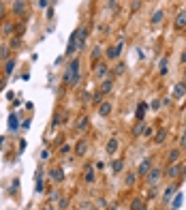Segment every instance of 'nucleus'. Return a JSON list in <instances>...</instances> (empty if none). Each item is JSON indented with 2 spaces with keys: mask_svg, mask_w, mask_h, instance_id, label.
<instances>
[{
  "mask_svg": "<svg viewBox=\"0 0 186 210\" xmlns=\"http://www.w3.org/2000/svg\"><path fill=\"white\" fill-rule=\"evenodd\" d=\"M77 80H79V60L75 58V60L71 62L66 75H64V82H66V84H77Z\"/></svg>",
  "mask_w": 186,
  "mask_h": 210,
  "instance_id": "obj_1",
  "label": "nucleus"
},
{
  "mask_svg": "<svg viewBox=\"0 0 186 210\" xmlns=\"http://www.w3.org/2000/svg\"><path fill=\"white\" fill-rule=\"evenodd\" d=\"M182 169H184V165H182V163H173L171 167L167 169V176H169V178H178Z\"/></svg>",
  "mask_w": 186,
  "mask_h": 210,
  "instance_id": "obj_2",
  "label": "nucleus"
},
{
  "mask_svg": "<svg viewBox=\"0 0 186 210\" xmlns=\"http://www.w3.org/2000/svg\"><path fill=\"white\" fill-rule=\"evenodd\" d=\"M120 51H122V43H120L118 47H109V49H107V58H118Z\"/></svg>",
  "mask_w": 186,
  "mask_h": 210,
  "instance_id": "obj_3",
  "label": "nucleus"
},
{
  "mask_svg": "<svg viewBox=\"0 0 186 210\" xmlns=\"http://www.w3.org/2000/svg\"><path fill=\"white\" fill-rule=\"evenodd\" d=\"M116 150H118V137H111V139L107 142V152H109V154H113Z\"/></svg>",
  "mask_w": 186,
  "mask_h": 210,
  "instance_id": "obj_4",
  "label": "nucleus"
},
{
  "mask_svg": "<svg viewBox=\"0 0 186 210\" xmlns=\"http://www.w3.org/2000/svg\"><path fill=\"white\" fill-rule=\"evenodd\" d=\"M98 114H101V116H109V114H111V103H101Z\"/></svg>",
  "mask_w": 186,
  "mask_h": 210,
  "instance_id": "obj_5",
  "label": "nucleus"
},
{
  "mask_svg": "<svg viewBox=\"0 0 186 210\" xmlns=\"http://www.w3.org/2000/svg\"><path fill=\"white\" fill-rule=\"evenodd\" d=\"M158 178H160V169H152V171H148V180H150L152 184H154Z\"/></svg>",
  "mask_w": 186,
  "mask_h": 210,
  "instance_id": "obj_6",
  "label": "nucleus"
},
{
  "mask_svg": "<svg viewBox=\"0 0 186 210\" xmlns=\"http://www.w3.org/2000/svg\"><path fill=\"white\" fill-rule=\"evenodd\" d=\"M150 165H152V159L148 157V159L139 165V174H148V171H150Z\"/></svg>",
  "mask_w": 186,
  "mask_h": 210,
  "instance_id": "obj_7",
  "label": "nucleus"
},
{
  "mask_svg": "<svg viewBox=\"0 0 186 210\" xmlns=\"http://www.w3.org/2000/svg\"><path fill=\"white\" fill-rule=\"evenodd\" d=\"M176 26H178V28H184V26H186V11H182V13L178 15V19H176Z\"/></svg>",
  "mask_w": 186,
  "mask_h": 210,
  "instance_id": "obj_8",
  "label": "nucleus"
},
{
  "mask_svg": "<svg viewBox=\"0 0 186 210\" xmlns=\"http://www.w3.org/2000/svg\"><path fill=\"white\" fill-rule=\"evenodd\" d=\"M17 126H19V122H17V116H15V114H11V116H9V129H11V131H15Z\"/></svg>",
  "mask_w": 186,
  "mask_h": 210,
  "instance_id": "obj_9",
  "label": "nucleus"
},
{
  "mask_svg": "<svg viewBox=\"0 0 186 210\" xmlns=\"http://www.w3.org/2000/svg\"><path fill=\"white\" fill-rule=\"evenodd\" d=\"M111 88H113L111 80H107V82H103V86H101V92H103V94H107V92H111Z\"/></svg>",
  "mask_w": 186,
  "mask_h": 210,
  "instance_id": "obj_10",
  "label": "nucleus"
},
{
  "mask_svg": "<svg viewBox=\"0 0 186 210\" xmlns=\"http://www.w3.org/2000/svg\"><path fill=\"white\" fill-rule=\"evenodd\" d=\"M163 17H165V13H163V11H156V13L152 15V24H160Z\"/></svg>",
  "mask_w": 186,
  "mask_h": 210,
  "instance_id": "obj_11",
  "label": "nucleus"
},
{
  "mask_svg": "<svg viewBox=\"0 0 186 210\" xmlns=\"http://www.w3.org/2000/svg\"><path fill=\"white\" fill-rule=\"evenodd\" d=\"M165 137H167V131H165V129H160V131L156 133V139H154V142H156V144H163V142H165Z\"/></svg>",
  "mask_w": 186,
  "mask_h": 210,
  "instance_id": "obj_12",
  "label": "nucleus"
},
{
  "mask_svg": "<svg viewBox=\"0 0 186 210\" xmlns=\"http://www.w3.org/2000/svg\"><path fill=\"white\" fill-rule=\"evenodd\" d=\"M184 92H186V84H178V86H176V90H173L176 97H184Z\"/></svg>",
  "mask_w": 186,
  "mask_h": 210,
  "instance_id": "obj_13",
  "label": "nucleus"
},
{
  "mask_svg": "<svg viewBox=\"0 0 186 210\" xmlns=\"http://www.w3.org/2000/svg\"><path fill=\"white\" fill-rule=\"evenodd\" d=\"M13 67H15V58H9V60H6V71H4V73L11 75V73H13Z\"/></svg>",
  "mask_w": 186,
  "mask_h": 210,
  "instance_id": "obj_14",
  "label": "nucleus"
},
{
  "mask_svg": "<svg viewBox=\"0 0 186 210\" xmlns=\"http://www.w3.org/2000/svg\"><path fill=\"white\" fill-rule=\"evenodd\" d=\"M96 75H98V77H105V75H107V64H98V67H96Z\"/></svg>",
  "mask_w": 186,
  "mask_h": 210,
  "instance_id": "obj_15",
  "label": "nucleus"
},
{
  "mask_svg": "<svg viewBox=\"0 0 186 210\" xmlns=\"http://www.w3.org/2000/svg\"><path fill=\"white\" fill-rule=\"evenodd\" d=\"M51 178H53L56 182H62V178H64V176H62V169H53V171H51Z\"/></svg>",
  "mask_w": 186,
  "mask_h": 210,
  "instance_id": "obj_16",
  "label": "nucleus"
},
{
  "mask_svg": "<svg viewBox=\"0 0 186 210\" xmlns=\"http://www.w3.org/2000/svg\"><path fill=\"white\" fill-rule=\"evenodd\" d=\"M176 191H178L176 187H169V189H165V202H169V200L173 197V193H176Z\"/></svg>",
  "mask_w": 186,
  "mask_h": 210,
  "instance_id": "obj_17",
  "label": "nucleus"
},
{
  "mask_svg": "<svg viewBox=\"0 0 186 210\" xmlns=\"http://www.w3.org/2000/svg\"><path fill=\"white\" fill-rule=\"evenodd\" d=\"M13 9H15V13H19V15H22V13H24V9H26V6H24V0H17Z\"/></svg>",
  "mask_w": 186,
  "mask_h": 210,
  "instance_id": "obj_18",
  "label": "nucleus"
},
{
  "mask_svg": "<svg viewBox=\"0 0 186 210\" xmlns=\"http://www.w3.org/2000/svg\"><path fill=\"white\" fill-rule=\"evenodd\" d=\"M178 159H180V150H171L169 152V161L171 163H178Z\"/></svg>",
  "mask_w": 186,
  "mask_h": 210,
  "instance_id": "obj_19",
  "label": "nucleus"
},
{
  "mask_svg": "<svg viewBox=\"0 0 186 210\" xmlns=\"http://www.w3.org/2000/svg\"><path fill=\"white\" fill-rule=\"evenodd\" d=\"M143 114H145V103H139V107H137V120H143Z\"/></svg>",
  "mask_w": 186,
  "mask_h": 210,
  "instance_id": "obj_20",
  "label": "nucleus"
},
{
  "mask_svg": "<svg viewBox=\"0 0 186 210\" xmlns=\"http://www.w3.org/2000/svg\"><path fill=\"white\" fill-rule=\"evenodd\" d=\"M167 60H169V58H167V56H165V58H163V60H160V73H163V75H165V73H167Z\"/></svg>",
  "mask_w": 186,
  "mask_h": 210,
  "instance_id": "obj_21",
  "label": "nucleus"
},
{
  "mask_svg": "<svg viewBox=\"0 0 186 210\" xmlns=\"http://www.w3.org/2000/svg\"><path fill=\"white\" fill-rule=\"evenodd\" d=\"M180 204H182V193L176 195V200H173V208H180Z\"/></svg>",
  "mask_w": 186,
  "mask_h": 210,
  "instance_id": "obj_22",
  "label": "nucleus"
},
{
  "mask_svg": "<svg viewBox=\"0 0 186 210\" xmlns=\"http://www.w3.org/2000/svg\"><path fill=\"white\" fill-rule=\"evenodd\" d=\"M86 126H88V118H81L79 125H77V131H81V129H86Z\"/></svg>",
  "mask_w": 186,
  "mask_h": 210,
  "instance_id": "obj_23",
  "label": "nucleus"
},
{
  "mask_svg": "<svg viewBox=\"0 0 186 210\" xmlns=\"http://www.w3.org/2000/svg\"><path fill=\"white\" fill-rule=\"evenodd\" d=\"M84 152H86V144L79 142V144H77V154H84Z\"/></svg>",
  "mask_w": 186,
  "mask_h": 210,
  "instance_id": "obj_24",
  "label": "nucleus"
},
{
  "mask_svg": "<svg viewBox=\"0 0 186 210\" xmlns=\"http://www.w3.org/2000/svg\"><path fill=\"white\" fill-rule=\"evenodd\" d=\"M122 165H124V163H122V161H113V171H116V174H118V171H120V169H122Z\"/></svg>",
  "mask_w": 186,
  "mask_h": 210,
  "instance_id": "obj_25",
  "label": "nucleus"
},
{
  "mask_svg": "<svg viewBox=\"0 0 186 210\" xmlns=\"http://www.w3.org/2000/svg\"><path fill=\"white\" fill-rule=\"evenodd\" d=\"M141 131H143V122H141V120H139V122L135 125V135H139Z\"/></svg>",
  "mask_w": 186,
  "mask_h": 210,
  "instance_id": "obj_26",
  "label": "nucleus"
},
{
  "mask_svg": "<svg viewBox=\"0 0 186 210\" xmlns=\"http://www.w3.org/2000/svg\"><path fill=\"white\" fill-rule=\"evenodd\" d=\"M9 56V49L6 47H0V58H6Z\"/></svg>",
  "mask_w": 186,
  "mask_h": 210,
  "instance_id": "obj_27",
  "label": "nucleus"
},
{
  "mask_svg": "<svg viewBox=\"0 0 186 210\" xmlns=\"http://www.w3.org/2000/svg\"><path fill=\"white\" fill-rule=\"evenodd\" d=\"M98 56H101V47H94V51H92V58H94V60H96Z\"/></svg>",
  "mask_w": 186,
  "mask_h": 210,
  "instance_id": "obj_28",
  "label": "nucleus"
},
{
  "mask_svg": "<svg viewBox=\"0 0 186 210\" xmlns=\"http://www.w3.org/2000/svg\"><path fill=\"white\" fill-rule=\"evenodd\" d=\"M86 180H88V182H92V180H94V171H92V169L86 174Z\"/></svg>",
  "mask_w": 186,
  "mask_h": 210,
  "instance_id": "obj_29",
  "label": "nucleus"
},
{
  "mask_svg": "<svg viewBox=\"0 0 186 210\" xmlns=\"http://www.w3.org/2000/svg\"><path fill=\"white\" fill-rule=\"evenodd\" d=\"M60 120H62V114H58V116L53 118V125H60Z\"/></svg>",
  "mask_w": 186,
  "mask_h": 210,
  "instance_id": "obj_30",
  "label": "nucleus"
},
{
  "mask_svg": "<svg viewBox=\"0 0 186 210\" xmlns=\"http://www.w3.org/2000/svg\"><path fill=\"white\" fill-rule=\"evenodd\" d=\"M133 182H135V176H133V174H131V176H129V178H126V184H133Z\"/></svg>",
  "mask_w": 186,
  "mask_h": 210,
  "instance_id": "obj_31",
  "label": "nucleus"
},
{
  "mask_svg": "<svg viewBox=\"0 0 186 210\" xmlns=\"http://www.w3.org/2000/svg\"><path fill=\"white\" fill-rule=\"evenodd\" d=\"M4 15V6H2V2H0V17Z\"/></svg>",
  "mask_w": 186,
  "mask_h": 210,
  "instance_id": "obj_32",
  "label": "nucleus"
},
{
  "mask_svg": "<svg viewBox=\"0 0 186 210\" xmlns=\"http://www.w3.org/2000/svg\"><path fill=\"white\" fill-rule=\"evenodd\" d=\"M182 146H186V133L182 135Z\"/></svg>",
  "mask_w": 186,
  "mask_h": 210,
  "instance_id": "obj_33",
  "label": "nucleus"
},
{
  "mask_svg": "<svg viewBox=\"0 0 186 210\" xmlns=\"http://www.w3.org/2000/svg\"><path fill=\"white\" fill-rule=\"evenodd\" d=\"M182 62H186V51H182Z\"/></svg>",
  "mask_w": 186,
  "mask_h": 210,
  "instance_id": "obj_34",
  "label": "nucleus"
}]
</instances>
